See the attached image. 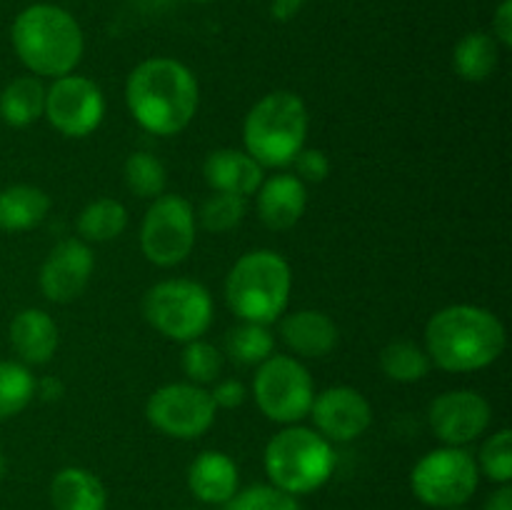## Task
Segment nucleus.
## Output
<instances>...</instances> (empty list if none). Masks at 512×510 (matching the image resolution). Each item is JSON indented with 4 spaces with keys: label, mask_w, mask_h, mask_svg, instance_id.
<instances>
[{
    "label": "nucleus",
    "mask_w": 512,
    "mask_h": 510,
    "mask_svg": "<svg viewBox=\"0 0 512 510\" xmlns=\"http://www.w3.org/2000/svg\"><path fill=\"white\" fill-rule=\"evenodd\" d=\"M10 40L20 63L38 78H63L83 60V30L58 5L35 3L20 10L10 28Z\"/></svg>",
    "instance_id": "obj_3"
},
{
    "label": "nucleus",
    "mask_w": 512,
    "mask_h": 510,
    "mask_svg": "<svg viewBox=\"0 0 512 510\" xmlns=\"http://www.w3.org/2000/svg\"><path fill=\"white\" fill-rule=\"evenodd\" d=\"M60 335L53 315L40 308H25L10 320V345L20 363L45 365L58 350Z\"/></svg>",
    "instance_id": "obj_19"
},
{
    "label": "nucleus",
    "mask_w": 512,
    "mask_h": 510,
    "mask_svg": "<svg viewBox=\"0 0 512 510\" xmlns=\"http://www.w3.org/2000/svg\"><path fill=\"white\" fill-rule=\"evenodd\" d=\"M123 178L130 193L145 200H155L165 193L168 170H165V165L153 153L140 150V153L128 155V160L123 165Z\"/></svg>",
    "instance_id": "obj_29"
},
{
    "label": "nucleus",
    "mask_w": 512,
    "mask_h": 510,
    "mask_svg": "<svg viewBox=\"0 0 512 510\" xmlns=\"http://www.w3.org/2000/svg\"><path fill=\"white\" fill-rule=\"evenodd\" d=\"M210 390L195 383H168L155 390L145 403V418L163 435L175 440H195L208 433L215 423Z\"/></svg>",
    "instance_id": "obj_11"
},
{
    "label": "nucleus",
    "mask_w": 512,
    "mask_h": 510,
    "mask_svg": "<svg viewBox=\"0 0 512 510\" xmlns=\"http://www.w3.org/2000/svg\"><path fill=\"white\" fill-rule=\"evenodd\" d=\"M210 398H213L215 408H238V405L245 403L248 398V390L245 385L240 383L238 378H228V380H220L213 390H210Z\"/></svg>",
    "instance_id": "obj_35"
},
{
    "label": "nucleus",
    "mask_w": 512,
    "mask_h": 510,
    "mask_svg": "<svg viewBox=\"0 0 512 510\" xmlns=\"http://www.w3.org/2000/svg\"><path fill=\"white\" fill-rule=\"evenodd\" d=\"M280 338L298 358H325L338 348V325L323 310H295L280 320Z\"/></svg>",
    "instance_id": "obj_17"
},
{
    "label": "nucleus",
    "mask_w": 512,
    "mask_h": 510,
    "mask_svg": "<svg viewBox=\"0 0 512 510\" xmlns=\"http://www.w3.org/2000/svg\"><path fill=\"white\" fill-rule=\"evenodd\" d=\"M203 178L215 193H233V195H253L265 180L263 165L255 163L245 150L238 148H220L205 158Z\"/></svg>",
    "instance_id": "obj_20"
},
{
    "label": "nucleus",
    "mask_w": 512,
    "mask_h": 510,
    "mask_svg": "<svg viewBox=\"0 0 512 510\" xmlns=\"http://www.w3.org/2000/svg\"><path fill=\"white\" fill-rule=\"evenodd\" d=\"M308 108L298 93L275 90L248 110L243 123L245 153L263 168L293 165L308 138Z\"/></svg>",
    "instance_id": "obj_5"
},
{
    "label": "nucleus",
    "mask_w": 512,
    "mask_h": 510,
    "mask_svg": "<svg viewBox=\"0 0 512 510\" xmlns=\"http://www.w3.org/2000/svg\"><path fill=\"white\" fill-rule=\"evenodd\" d=\"M35 398V378L20 360H0V420L23 413Z\"/></svg>",
    "instance_id": "obj_28"
},
{
    "label": "nucleus",
    "mask_w": 512,
    "mask_h": 510,
    "mask_svg": "<svg viewBox=\"0 0 512 510\" xmlns=\"http://www.w3.org/2000/svg\"><path fill=\"white\" fill-rule=\"evenodd\" d=\"M295 178L303 183H323L330 175V160L320 148H303L293 160Z\"/></svg>",
    "instance_id": "obj_34"
},
{
    "label": "nucleus",
    "mask_w": 512,
    "mask_h": 510,
    "mask_svg": "<svg viewBox=\"0 0 512 510\" xmlns=\"http://www.w3.org/2000/svg\"><path fill=\"white\" fill-rule=\"evenodd\" d=\"M193 205L175 193H163L145 210L140 225V250L145 260L158 268H175L195 248Z\"/></svg>",
    "instance_id": "obj_10"
},
{
    "label": "nucleus",
    "mask_w": 512,
    "mask_h": 510,
    "mask_svg": "<svg viewBox=\"0 0 512 510\" xmlns=\"http://www.w3.org/2000/svg\"><path fill=\"white\" fill-rule=\"evenodd\" d=\"M263 463L270 485L298 498L315 493L333 478L335 450L318 430L285 425L265 445Z\"/></svg>",
    "instance_id": "obj_6"
},
{
    "label": "nucleus",
    "mask_w": 512,
    "mask_h": 510,
    "mask_svg": "<svg viewBox=\"0 0 512 510\" xmlns=\"http://www.w3.org/2000/svg\"><path fill=\"white\" fill-rule=\"evenodd\" d=\"M53 510H108V490L90 470L68 465L50 480Z\"/></svg>",
    "instance_id": "obj_21"
},
{
    "label": "nucleus",
    "mask_w": 512,
    "mask_h": 510,
    "mask_svg": "<svg viewBox=\"0 0 512 510\" xmlns=\"http://www.w3.org/2000/svg\"><path fill=\"white\" fill-rule=\"evenodd\" d=\"M430 365L425 348L413 340H393L380 350V370L395 383H418L430 373Z\"/></svg>",
    "instance_id": "obj_27"
},
{
    "label": "nucleus",
    "mask_w": 512,
    "mask_h": 510,
    "mask_svg": "<svg viewBox=\"0 0 512 510\" xmlns=\"http://www.w3.org/2000/svg\"><path fill=\"white\" fill-rule=\"evenodd\" d=\"M428 420L440 443L465 448L488 433L493 423V405L475 390H448L430 403Z\"/></svg>",
    "instance_id": "obj_13"
},
{
    "label": "nucleus",
    "mask_w": 512,
    "mask_h": 510,
    "mask_svg": "<svg viewBox=\"0 0 512 510\" xmlns=\"http://www.w3.org/2000/svg\"><path fill=\"white\" fill-rule=\"evenodd\" d=\"M253 398L268 420L295 425L308 418L313 408V375L293 355H270L255 370Z\"/></svg>",
    "instance_id": "obj_9"
},
{
    "label": "nucleus",
    "mask_w": 512,
    "mask_h": 510,
    "mask_svg": "<svg viewBox=\"0 0 512 510\" xmlns=\"http://www.w3.org/2000/svg\"><path fill=\"white\" fill-rule=\"evenodd\" d=\"M275 338L270 325L260 323H243L235 325L233 330H228L225 335V355H228L233 363L245 365V368H258L263 360H268L273 355Z\"/></svg>",
    "instance_id": "obj_26"
},
{
    "label": "nucleus",
    "mask_w": 512,
    "mask_h": 510,
    "mask_svg": "<svg viewBox=\"0 0 512 510\" xmlns=\"http://www.w3.org/2000/svg\"><path fill=\"white\" fill-rule=\"evenodd\" d=\"M293 273L275 250L240 255L225 278V303L243 323L273 325L290 303Z\"/></svg>",
    "instance_id": "obj_4"
},
{
    "label": "nucleus",
    "mask_w": 512,
    "mask_h": 510,
    "mask_svg": "<svg viewBox=\"0 0 512 510\" xmlns=\"http://www.w3.org/2000/svg\"><path fill=\"white\" fill-rule=\"evenodd\" d=\"M223 510H300V503L295 495L283 493L275 485H250V488L238 490Z\"/></svg>",
    "instance_id": "obj_33"
},
{
    "label": "nucleus",
    "mask_w": 512,
    "mask_h": 510,
    "mask_svg": "<svg viewBox=\"0 0 512 510\" xmlns=\"http://www.w3.org/2000/svg\"><path fill=\"white\" fill-rule=\"evenodd\" d=\"M223 353L220 348H215L208 340L198 338L185 343L183 353H180V365H183V373L188 375V383L195 385H208L215 383L223 373Z\"/></svg>",
    "instance_id": "obj_31"
},
{
    "label": "nucleus",
    "mask_w": 512,
    "mask_h": 510,
    "mask_svg": "<svg viewBox=\"0 0 512 510\" xmlns=\"http://www.w3.org/2000/svg\"><path fill=\"white\" fill-rule=\"evenodd\" d=\"M505 325L478 305H448L425 325V353L448 373H475L503 355Z\"/></svg>",
    "instance_id": "obj_2"
},
{
    "label": "nucleus",
    "mask_w": 512,
    "mask_h": 510,
    "mask_svg": "<svg viewBox=\"0 0 512 510\" xmlns=\"http://www.w3.org/2000/svg\"><path fill=\"white\" fill-rule=\"evenodd\" d=\"M128 228V210L115 198H98L78 215V235L85 243H108Z\"/></svg>",
    "instance_id": "obj_25"
},
{
    "label": "nucleus",
    "mask_w": 512,
    "mask_h": 510,
    "mask_svg": "<svg viewBox=\"0 0 512 510\" xmlns=\"http://www.w3.org/2000/svg\"><path fill=\"white\" fill-rule=\"evenodd\" d=\"M310 418L325 440L350 443L373 425V408L360 390L350 385H335L315 395Z\"/></svg>",
    "instance_id": "obj_14"
},
{
    "label": "nucleus",
    "mask_w": 512,
    "mask_h": 510,
    "mask_svg": "<svg viewBox=\"0 0 512 510\" xmlns=\"http://www.w3.org/2000/svg\"><path fill=\"white\" fill-rule=\"evenodd\" d=\"M5 470H8V463H5V455L3 450H0V480L5 478Z\"/></svg>",
    "instance_id": "obj_40"
},
{
    "label": "nucleus",
    "mask_w": 512,
    "mask_h": 510,
    "mask_svg": "<svg viewBox=\"0 0 512 510\" xmlns=\"http://www.w3.org/2000/svg\"><path fill=\"white\" fill-rule=\"evenodd\" d=\"M43 118L65 138H88L105 118V95L85 75H63L45 88Z\"/></svg>",
    "instance_id": "obj_12"
},
{
    "label": "nucleus",
    "mask_w": 512,
    "mask_h": 510,
    "mask_svg": "<svg viewBox=\"0 0 512 510\" xmlns=\"http://www.w3.org/2000/svg\"><path fill=\"white\" fill-rule=\"evenodd\" d=\"M50 210V198L35 185H8L0 190V230L23 233L45 220Z\"/></svg>",
    "instance_id": "obj_22"
},
{
    "label": "nucleus",
    "mask_w": 512,
    "mask_h": 510,
    "mask_svg": "<svg viewBox=\"0 0 512 510\" xmlns=\"http://www.w3.org/2000/svg\"><path fill=\"white\" fill-rule=\"evenodd\" d=\"M45 113V85L38 75H20L0 90V118L10 128H28Z\"/></svg>",
    "instance_id": "obj_23"
},
{
    "label": "nucleus",
    "mask_w": 512,
    "mask_h": 510,
    "mask_svg": "<svg viewBox=\"0 0 512 510\" xmlns=\"http://www.w3.org/2000/svg\"><path fill=\"white\" fill-rule=\"evenodd\" d=\"M188 488L200 503L225 505L240 490L238 465L223 450H203L188 468Z\"/></svg>",
    "instance_id": "obj_18"
},
{
    "label": "nucleus",
    "mask_w": 512,
    "mask_h": 510,
    "mask_svg": "<svg viewBox=\"0 0 512 510\" xmlns=\"http://www.w3.org/2000/svg\"><path fill=\"white\" fill-rule=\"evenodd\" d=\"M258 193V215L265 228L290 230L300 223L308 208V190L293 173H280L263 180Z\"/></svg>",
    "instance_id": "obj_16"
},
{
    "label": "nucleus",
    "mask_w": 512,
    "mask_h": 510,
    "mask_svg": "<svg viewBox=\"0 0 512 510\" xmlns=\"http://www.w3.org/2000/svg\"><path fill=\"white\" fill-rule=\"evenodd\" d=\"M480 485V470L473 453L443 445L430 450L415 463L410 488L423 505L435 510L463 508Z\"/></svg>",
    "instance_id": "obj_8"
},
{
    "label": "nucleus",
    "mask_w": 512,
    "mask_h": 510,
    "mask_svg": "<svg viewBox=\"0 0 512 510\" xmlns=\"http://www.w3.org/2000/svg\"><path fill=\"white\" fill-rule=\"evenodd\" d=\"M65 393V385L60 383V378H55V375H48V378L43 380H35V395H38L40 400H45V403H53V400H60Z\"/></svg>",
    "instance_id": "obj_37"
},
{
    "label": "nucleus",
    "mask_w": 512,
    "mask_h": 510,
    "mask_svg": "<svg viewBox=\"0 0 512 510\" xmlns=\"http://www.w3.org/2000/svg\"><path fill=\"white\" fill-rule=\"evenodd\" d=\"M493 38L503 48H512V0H503L493 15Z\"/></svg>",
    "instance_id": "obj_36"
},
{
    "label": "nucleus",
    "mask_w": 512,
    "mask_h": 510,
    "mask_svg": "<svg viewBox=\"0 0 512 510\" xmlns=\"http://www.w3.org/2000/svg\"><path fill=\"white\" fill-rule=\"evenodd\" d=\"M478 470L488 480L498 485H508L512 480V433L510 428L495 430L488 435L478 453Z\"/></svg>",
    "instance_id": "obj_32"
},
{
    "label": "nucleus",
    "mask_w": 512,
    "mask_h": 510,
    "mask_svg": "<svg viewBox=\"0 0 512 510\" xmlns=\"http://www.w3.org/2000/svg\"><path fill=\"white\" fill-rule=\"evenodd\" d=\"M483 510H512V488L508 485H498L493 495L485 500Z\"/></svg>",
    "instance_id": "obj_39"
},
{
    "label": "nucleus",
    "mask_w": 512,
    "mask_h": 510,
    "mask_svg": "<svg viewBox=\"0 0 512 510\" xmlns=\"http://www.w3.org/2000/svg\"><path fill=\"white\" fill-rule=\"evenodd\" d=\"M445 510H465V508H445Z\"/></svg>",
    "instance_id": "obj_42"
},
{
    "label": "nucleus",
    "mask_w": 512,
    "mask_h": 510,
    "mask_svg": "<svg viewBox=\"0 0 512 510\" xmlns=\"http://www.w3.org/2000/svg\"><path fill=\"white\" fill-rule=\"evenodd\" d=\"M143 315L163 338L190 343L203 338L213 325V295L188 278L160 280L145 293Z\"/></svg>",
    "instance_id": "obj_7"
},
{
    "label": "nucleus",
    "mask_w": 512,
    "mask_h": 510,
    "mask_svg": "<svg viewBox=\"0 0 512 510\" xmlns=\"http://www.w3.org/2000/svg\"><path fill=\"white\" fill-rule=\"evenodd\" d=\"M193 3H210V0H193Z\"/></svg>",
    "instance_id": "obj_41"
},
{
    "label": "nucleus",
    "mask_w": 512,
    "mask_h": 510,
    "mask_svg": "<svg viewBox=\"0 0 512 510\" xmlns=\"http://www.w3.org/2000/svg\"><path fill=\"white\" fill-rule=\"evenodd\" d=\"M93 268V250L85 240H60L40 265V290L50 303H73L88 288Z\"/></svg>",
    "instance_id": "obj_15"
},
{
    "label": "nucleus",
    "mask_w": 512,
    "mask_h": 510,
    "mask_svg": "<svg viewBox=\"0 0 512 510\" xmlns=\"http://www.w3.org/2000/svg\"><path fill=\"white\" fill-rule=\"evenodd\" d=\"M500 60V45L490 33L475 30L463 35L453 50V65L468 83H483L495 73Z\"/></svg>",
    "instance_id": "obj_24"
},
{
    "label": "nucleus",
    "mask_w": 512,
    "mask_h": 510,
    "mask_svg": "<svg viewBox=\"0 0 512 510\" xmlns=\"http://www.w3.org/2000/svg\"><path fill=\"white\" fill-rule=\"evenodd\" d=\"M305 3H308V0H273V3H270V15H273L278 23H288V20H293L295 15L303 10Z\"/></svg>",
    "instance_id": "obj_38"
},
{
    "label": "nucleus",
    "mask_w": 512,
    "mask_h": 510,
    "mask_svg": "<svg viewBox=\"0 0 512 510\" xmlns=\"http://www.w3.org/2000/svg\"><path fill=\"white\" fill-rule=\"evenodd\" d=\"M125 105L140 128L170 138L183 133L198 113V78L180 60L148 58L128 75Z\"/></svg>",
    "instance_id": "obj_1"
},
{
    "label": "nucleus",
    "mask_w": 512,
    "mask_h": 510,
    "mask_svg": "<svg viewBox=\"0 0 512 510\" xmlns=\"http://www.w3.org/2000/svg\"><path fill=\"white\" fill-rule=\"evenodd\" d=\"M245 213H248V198L233 193H215L200 208L198 218L208 233H230L243 223Z\"/></svg>",
    "instance_id": "obj_30"
}]
</instances>
